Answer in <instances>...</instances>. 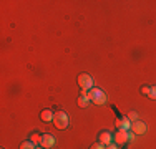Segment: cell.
Listing matches in <instances>:
<instances>
[{"label": "cell", "instance_id": "1", "mask_svg": "<svg viewBox=\"0 0 156 149\" xmlns=\"http://www.w3.org/2000/svg\"><path fill=\"white\" fill-rule=\"evenodd\" d=\"M88 98H90V101H93L95 104H105L106 103V95L103 89L100 88H91L90 91H88Z\"/></svg>", "mask_w": 156, "mask_h": 149}, {"label": "cell", "instance_id": "2", "mask_svg": "<svg viewBox=\"0 0 156 149\" xmlns=\"http://www.w3.org/2000/svg\"><path fill=\"white\" fill-rule=\"evenodd\" d=\"M53 124L57 126L58 129H65L68 128V116H66L65 111H57L53 116Z\"/></svg>", "mask_w": 156, "mask_h": 149}, {"label": "cell", "instance_id": "3", "mask_svg": "<svg viewBox=\"0 0 156 149\" xmlns=\"http://www.w3.org/2000/svg\"><path fill=\"white\" fill-rule=\"evenodd\" d=\"M129 139H133V136L129 134L126 129H118L116 134L113 136V141L118 144V146H121V144H125V143H128Z\"/></svg>", "mask_w": 156, "mask_h": 149}, {"label": "cell", "instance_id": "4", "mask_svg": "<svg viewBox=\"0 0 156 149\" xmlns=\"http://www.w3.org/2000/svg\"><path fill=\"white\" fill-rule=\"evenodd\" d=\"M78 85H80L81 89H87V91H90L91 88H93V78L90 76V74L83 73L78 76Z\"/></svg>", "mask_w": 156, "mask_h": 149}, {"label": "cell", "instance_id": "5", "mask_svg": "<svg viewBox=\"0 0 156 149\" xmlns=\"http://www.w3.org/2000/svg\"><path fill=\"white\" fill-rule=\"evenodd\" d=\"M42 146L45 147V149H50V147L55 146V137H53V134H50V133L42 134Z\"/></svg>", "mask_w": 156, "mask_h": 149}, {"label": "cell", "instance_id": "6", "mask_svg": "<svg viewBox=\"0 0 156 149\" xmlns=\"http://www.w3.org/2000/svg\"><path fill=\"white\" fill-rule=\"evenodd\" d=\"M131 131L135 133V134H143V133H146V124L138 119V121L131 123Z\"/></svg>", "mask_w": 156, "mask_h": 149}, {"label": "cell", "instance_id": "7", "mask_svg": "<svg viewBox=\"0 0 156 149\" xmlns=\"http://www.w3.org/2000/svg\"><path fill=\"white\" fill-rule=\"evenodd\" d=\"M113 143V136H111V133L108 131H103L100 134V144H103V146H108V144Z\"/></svg>", "mask_w": 156, "mask_h": 149}, {"label": "cell", "instance_id": "8", "mask_svg": "<svg viewBox=\"0 0 156 149\" xmlns=\"http://www.w3.org/2000/svg\"><path fill=\"white\" fill-rule=\"evenodd\" d=\"M53 116H55V113L51 109H43L42 111V114H40V118H42V121L43 123H50V121H53Z\"/></svg>", "mask_w": 156, "mask_h": 149}, {"label": "cell", "instance_id": "9", "mask_svg": "<svg viewBox=\"0 0 156 149\" xmlns=\"http://www.w3.org/2000/svg\"><path fill=\"white\" fill-rule=\"evenodd\" d=\"M30 141L33 144H42V134H38V133H33L32 136H30Z\"/></svg>", "mask_w": 156, "mask_h": 149}, {"label": "cell", "instance_id": "10", "mask_svg": "<svg viewBox=\"0 0 156 149\" xmlns=\"http://www.w3.org/2000/svg\"><path fill=\"white\" fill-rule=\"evenodd\" d=\"M20 149H37V146L32 143V141H25V143L20 144Z\"/></svg>", "mask_w": 156, "mask_h": 149}, {"label": "cell", "instance_id": "11", "mask_svg": "<svg viewBox=\"0 0 156 149\" xmlns=\"http://www.w3.org/2000/svg\"><path fill=\"white\" fill-rule=\"evenodd\" d=\"M129 128H131V121H129L128 118L121 119V129H126V131H128Z\"/></svg>", "mask_w": 156, "mask_h": 149}, {"label": "cell", "instance_id": "12", "mask_svg": "<svg viewBox=\"0 0 156 149\" xmlns=\"http://www.w3.org/2000/svg\"><path fill=\"white\" fill-rule=\"evenodd\" d=\"M128 119H129L131 123L138 121V113H136V111H129V113H128Z\"/></svg>", "mask_w": 156, "mask_h": 149}, {"label": "cell", "instance_id": "13", "mask_svg": "<svg viewBox=\"0 0 156 149\" xmlns=\"http://www.w3.org/2000/svg\"><path fill=\"white\" fill-rule=\"evenodd\" d=\"M148 96H150L151 99H156V86H151V91H150Z\"/></svg>", "mask_w": 156, "mask_h": 149}, {"label": "cell", "instance_id": "14", "mask_svg": "<svg viewBox=\"0 0 156 149\" xmlns=\"http://www.w3.org/2000/svg\"><path fill=\"white\" fill-rule=\"evenodd\" d=\"M150 91H151V88L150 86H143V88H141V93H143V95H150Z\"/></svg>", "mask_w": 156, "mask_h": 149}, {"label": "cell", "instance_id": "15", "mask_svg": "<svg viewBox=\"0 0 156 149\" xmlns=\"http://www.w3.org/2000/svg\"><path fill=\"white\" fill-rule=\"evenodd\" d=\"M90 149H106V146H103V144H100V143H96V144H93Z\"/></svg>", "mask_w": 156, "mask_h": 149}, {"label": "cell", "instance_id": "16", "mask_svg": "<svg viewBox=\"0 0 156 149\" xmlns=\"http://www.w3.org/2000/svg\"><path fill=\"white\" fill-rule=\"evenodd\" d=\"M106 149H118V144H108V146H106Z\"/></svg>", "mask_w": 156, "mask_h": 149}, {"label": "cell", "instance_id": "17", "mask_svg": "<svg viewBox=\"0 0 156 149\" xmlns=\"http://www.w3.org/2000/svg\"><path fill=\"white\" fill-rule=\"evenodd\" d=\"M116 128L121 129V119H116Z\"/></svg>", "mask_w": 156, "mask_h": 149}, {"label": "cell", "instance_id": "18", "mask_svg": "<svg viewBox=\"0 0 156 149\" xmlns=\"http://www.w3.org/2000/svg\"><path fill=\"white\" fill-rule=\"evenodd\" d=\"M37 149H38V147H37Z\"/></svg>", "mask_w": 156, "mask_h": 149}]
</instances>
